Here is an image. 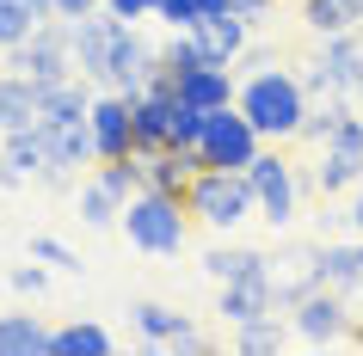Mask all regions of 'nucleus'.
<instances>
[{
    "label": "nucleus",
    "mask_w": 363,
    "mask_h": 356,
    "mask_svg": "<svg viewBox=\"0 0 363 356\" xmlns=\"http://www.w3.org/2000/svg\"><path fill=\"white\" fill-rule=\"evenodd\" d=\"M302 25L308 38H339L363 25V0H302Z\"/></svg>",
    "instance_id": "21"
},
{
    "label": "nucleus",
    "mask_w": 363,
    "mask_h": 356,
    "mask_svg": "<svg viewBox=\"0 0 363 356\" xmlns=\"http://www.w3.org/2000/svg\"><path fill=\"white\" fill-rule=\"evenodd\" d=\"M259 38V25L240 19V13H203V19L191 25V43L203 62H222V68H234V62L247 56V43Z\"/></svg>",
    "instance_id": "15"
},
{
    "label": "nucleus",
    "mask_w": 363,
    "mask_h": 356,
    "mask_svg": "<svg viewBox=\"0 0 363 356\" xmlns=\"http://www.w3.org/2000/svg\"><path fill=\"white\" fill-rule=\"evenodd\" d=\"M38 31V19H31V6L25 0H0V56L13 50V43H25Z\"/></svg>",
    "instance_id": "27"
},
{
    "label": "nucleus",
    "mask_w": 363,
    "mask_h": 356,
    "mask_svg": "<svg viewBox=\"0 0 363 356\" xmlns=\"http://www.w3.org/2000/svg\"><path fill=\"white\" fill-rule=\"evenodd\" d=\"M351 326H357L351 301H345L339 289H326V282H320V289H308V295L289 307V338L308 344V350H333V344H345Z\"/></svg>",
    "instance_id": "9"
},
{
    "label": "nucleus",
    "mask_w": 363,
    "mask_h": 356,
    "mask_svg": "<svg viewBox=\"0 0 363 356\" xmlns=\"http://www.w3.org/2000/svg\"><path fill=\"white\" fill-rule=\"evenodd\" d=\"M216 314L228 319V326L284 314V307H277V289H271V270L259 264V270H247V277H234V282H216Z\"/></svg>",
    "instance_id": "14"
},
{
    "label": "nucleus",
    "mask_w": 363,
    "mask_h": 356,
    "mask_svg": "<svg viewBox=\"0 0 363 356\" xmlns=\"http://www.w3.org/2000/svg\"><path fill=\"white\" fill-rule=\"evenodd\" d=\"M6 282H13V289H19V295H50V270H43V258L38 264H19V270H6Z\"/></svg>",
    "instance_id": "30"
},
{
    "label": "nucleus",
    "mask_w": 363,
    "mask_h": 356,
    "mask_svg": "<svg viewBox=\"0 0 363 356\" xmlns=\"http://www.w3.org/2000/svg\"><path fill=\"white\" fill-rule=\"evenodd\" d=\"M185 209H191V222L210 227V234H234L240 222L259 215V203H252V178H247V172H222V166H203L191 178Z\"/></svg>",
    "instance_id": "6"
},
{
    "label": "nucleus",
    "mask_w": 363,
    "mask_h": 356,
    "mask_svg": "<svg viewBox=\"0 0 363 356\" xmlns=\"http://www.w3.org/2000/svg\"><path fill=\"white\" fill-rule=\"evenodd\" d=\"M74 215H80L86 227H117V215H123V197H117V190L105 185L99 172H86V178L74 185Z\"/></svg>",
    "instance_id": "22"
},
{
    "label": "nucleus",
    "mask_w": 363,
    "mask_h": 356,
    "mask_svg": "<svg viewBox=\"0 0 363 356\" xmlns=\"http://www.w3.org/2000/svg\"><path fill=\"white\" fill-rule=\"evenodd\" d=\"M271 289H277V307H296L308 289H320V240H284L277 252H265Z\"/></svg>",
    "instance_id": "10"
},
{
    "label": "nucleus",
    "mask_w": 363,
    "mask_h": 356,
    "mask_svg": "<svg viewBox=\"0 0 363 356\" xmlns=\"http://www.w3.org/2000/svg\"><path fill=\"white\" fill-rule=\"evenodd\" d=\"M172 93L185 98L191 111H222V105H234L240 80H234V68H222V62H197L185 74H172Z\"/></svg>",
    "instance_id": "17"
},
{
    "label": "nucleus",
    "mask_w": 363,
    "mask_h": 356,
    "mask_svg": "<svg viewBox=\"0 0 363 356\" xmlns=\"http://www.w3.org/2000/svg\"><path fill=\"white\" fill-rule=\"evenodd\" d=\"M105 356L111 350V332L105 326H93V319H68V326H56L50 332V356Z\"/></svg>",
    "instance_id": "23"
},
{
    "label": "nucleus",
    "mask_w": 363,
    "mask_h": 356,
    "mask_svg": "<svg viewBox=\"0 0 363 356\" xmlns=\"http://www.w3.org/2000/svg\"><path fill=\"white\" fill-rule=\"evenodd\" d=\"M0 160H6V166H19L31 185H43V172H50V142H43V123L0 130Z\"/></svg>",
    "instance_id": "19"
},
{
    "label": "nucleus",
    "mask_w": 363,
    "mask_h": 356,
    "mask_svg": "<svg viewBox=\"0 0 363 356\" xmlns=\"http://www.w3.org/2000/svg\"><path fill=\"white\" fill-rule=\"evenodd\" d=\"M296 74H302L308 98H351V105H363V25L357 31H339V38H320L314 50H308L302 62H296Z\"/></svg>",
    "instance_id": "5"
},
{
    "label": "nucleus",
    "mask_w": 363,
    "mask_h": 356,
    "mask_svg": "<svg viewBox=\"0 0 363 356\" xmlns=\"http://www.w3.org/2000/svg\"><path fill=\"white\" fill-rule=\"evenodd\" d=\"M259 6H277V0H259Z\"/></svg>",
    "instance_id": "35"
},
{
    "label": "nucleus",
    "mask_w": 363,
    "mask_h": 356,
    "mask_svg": "<svg viewBox=\"0 0 363 356\" xmlns=\"http://www.w3.org/2000/svg\"><path fill=\"white\" fill-rule=\"evenodd\" d=\"M105 13H117V19L142 25V19H154V0H105Z\"/></svg>",
    "instance_id": "31"
},
{
    "label": "nucleus",
    "mask_w": 363,
    "mask_h": 356,
    "mask_svg": "<svg viewBox=\"0 0 363 356\" xmlns=\"http://www.w3.org/2000/svg\"><path fill=\"white\" fill-rule=\"evenodd\" d=\"M345 222H351V234H363V178H357V190H351V215H345Z\"/></svg>",
    "instance_id": "33"
},
{
    "label": "nucleus",
    "mask_w": 363,
    "mask_h": 356,
    "mask_svg": "<svg viewBox=\"0 0 363 356\" xmlns=\"http://www.w3.org/2000/svg\"><path fill=\"white\" fill-rule=\"evenodd\" d=\"M265 148V135L252 130V117L240 105H222V111H203V130H197V160L222 172H247Z\"/></svg>",
    "instance_id": "7"
},
{
    "label": "nucleus",
    "mask_w": 363,
    "mask_h": 356,
    "mask_svg": "<svg viewBox=\"0 0 363 356\" xmlns=\"http://www.w3.org/2000/svg\"><path fill=\"white\" fill-rule=\"evenodd\" d=\"M123 25H130V19H117V13H105V6H99L93 19H74V25H68V31H74V68L93 80V86H105V74H111V56H117Z\"/></svg>",
    "instance_id": "12"
},
{
    "label": "nucleus",
    "mask_w": 363,
    "mask_h": 356,
    "mask_svg": "<svg viewBox=\"0 0 363 356\" xmlns=\"http://www.w3.org/2000/svg\"><path fill=\"white\" fill-rule=\"evenodd\" d=\"M252 178V203H259V222L271 227V234H284V227H296V215H302V160H296V148H277V142H265L259 148V160L247 166Z\"/></svg>",
    "instance_id": "4"
},
{
    "label": "nucleus",
    "mask_w": 363,
    "mask_h": 356,
    "mask_svg": "<svg viewBox=\"0 0 363 356\" xmlns=\"http://www.w3.org/2000/svg\"><path fill=\"white\" fill-rule=\"evenodd\" d=\"M50 350V332L38 326V314H0V356H38Z\"/></svg>",
    "instance_id": "24"
},
{
    "label": "nucleus",
    "mask_w": 363,
    "mask_h": 356,
    "mask_svg": "<svg viewBox=\"0 0 363 356\" xmlns=\"http://www.w3.org/2000/svg\"><path fill=\"white\" fill-rule=\"evenodd\" d=\"M296 154H302V185H308V197L333 203V197H345V190H357V178H363V117L351 111L339 130L326 135V142L296 148Z\"/></svg>",
    "instance_id": "3"
},
{
    "label": "nucleus",
    "mask_w": 363,
    "mask_h": 356,
    "mask_svg": "<svg viewBox=\"0 0 363 356\" xmlns=\"http://www.w3.org/2000/svg\"><path fill=\"white\" fill-rule=\"evenodd\" d=\"M25 6H31V19H38V25H43V19H56V0H25Z\"/></svg>",
    "instance_id": "34"
},
{
    "label": "nucleus",
    "mask_w": 363,
    "mask_h": 356,
    "mask_svg": "<svg viewBox=\"0 0 363 356\" xmlns=\"http://www.w3.org/2000/svg\"><path fill=\"white\" fill-rule=\"evenodd\" d=\"M25 185H31V178H25L19 166H6V160H0V190H25Z\"/></svg>",
    "instance_id": "32"
},
{
    "label": "nucleus",
    "mask_w": 363,
    "mask_h": 356,
    "mask_svg": "<svg viewBox=\"0 0 363 356\" xmlns=\"http://www.w3.org/2000/svg\"><path fill=\"white\" fill-rule=\"evenodd\" d=\"M135 332L148 344H167V350H210V338L197 332L179 307H167V301H135Z\"/></svg>",
    "instance_id": "16"
},
{
    "label": "nucleus",
    "mask_w": 363,
    "mask_h": 356,
    "mask_svg": "<svg viewBox=\"0 0 363 356\" xmlns=\"http://www.w3.org/2000/svg\"><path fill=\"white\" fill-rule=\"evenodd\" d=\"M38 111H43V80L0 68V130H25V123H38Z\"/></svg>",
    "instance_id": "20"
},
{
    "label": "nucleus",
    "mask_w": 363,
    "mask_h": 356,
    "mask_svg": "<svg viewBox=\"0 0 363 356\" xmlns=\"http://www.w3.org/2000/svg\"><path fill=\"white\" fill-rule=\"evenodd\" d=\"M117 227H123V240H130L135 252H148V258H179L197 222H191V209H185V197H167V190L142 185L130 203H123Z\"/></svg>",
    "instance_id": "2"
},
{
    "label": "nucleus",
    "mask_w": 363,
    "mask_h": 356,
    "mask_svg": "<svg viewBox=\"0 0 363 356\" xmlns=\"http://www.w3.org/2000/svg\"><path fill=\"white\" fill-rule=\"evenodd\" d=\"M31 258H43L50 270H68V277H80V252H74V246H62L56 234H31Z\"/></svg>",
    "instance_id": "28"
},
{
    "label": "nucleus",
    "mask_w": 363,
    "mask_h": 356,
    "mask_svg": "<svg viewBox=\"0 0 363 356\" xmlns=\"http://www.w3.org/2000/svg\"><path fill=\"white\" fill-rule=\"evenodd\" d=\"M259 264H265L259 246H210V252H203V277L234 282V277H247V270H259Z\"/></svg>",
    "instance_id": "25"
},
{
    "label": "nucleus",
    "mask_w": 363,
    "mask_h": 356,
    "mask_svg": "<svg viewBox=\"0 0 363 356\" xmlns=\"http://www.w3.org/2000/svg\"><path fill=\"white\" fill-rule=\"evenodd\" d=\"M154 19L167 25V31H191V25L203 19V6H197V0H154Z\"/></svg>",
    "instance_id": "29"
},
{
    "label": "nucleus",
    "mask_w": 363,
    "mask_h": 356,
    "mask_svg": "<svg viewBox=\"0 0 363 356\" xmlns=\"http://www.w3.org/2000/svg\"><path fill=\"white\" fill-rule=\"evenodd\" d=\"M154 80H160V43L142 38V25H123L105 86H111V93H123V98H135V93H148Z\"/></svg>",
    "instance_id": "11"
},
{
    "label": "nucleus",
    "mask_w": 363,
    "mask_h": 356,
    "mask_svg": "<svg viewBox=\"0 0 363 356\" xmlns=\"http://www.w3.org/2000/svg\"><path fill=\"white\" fill-rule=\"evenodd\" d=\"M93 142L99 160H135V105L111 86L93 93Z\"/></svg>",
    "instance_id": "13"
},
{
    "label": "nucleus",
    "mask_w": 363,
    "mask_h": 356,
    "mask_svg": "<svg viewBox=\"0 0 363 356\" xmlns=\"http://www.w3.org/2000/svg\"><path fill=\"white\" fill-rule=\"evenodd\" d=\"M135 160H142V185H148V190H167V197H185L191 178L203 172L197 148H154V154H135Z\"/></svg>",
    "instance_id": "18"
},
{
    "label": "nucleus",
    "mask_w": 363,
    "mask_h": 356,
    "mask_svg": "<svg viewBox=\"0 0 363 356\" xmlns=\"http://www.w3.org/2000/svg\"><path fill=\"white\" fill-rule=\"evenodd\" d=\"M0 68H6V74H31V80H68V74H80V68H74V31H68V19H43L25 43L6 50Z\"/></svg>",
    "instance_id": "8"
},
{
    "label": "nucleus",
    "mask_w": 363,
    "mask_h": 356,
    "mask_svg": "<svg viewBox=\"0 0 363 356\" xmlns=\"http://www.w3.org/2000/svg\"><path fill=\"white\" fill-rule=\"evenodd\" d=\"M234 105L252 117V130L265 135V142H277V148H289L296 135H302V117H308V86L296 68H284V62H271V68H259V74L240 80V93H234Z\"/></svg>",
    "instance_id": "1"
},
{
    "label": "nucleus",
    "mask_w": 363,
    "mask_h": 356,
    "mask_svg": "<svg viewBox=\"0 0 363 356\" xmlns=\"http://www.w3.org/2000/svg\"><path fill=\"white\" fill-rule=\"evenodd\" d=\"M284 344H289V326H277V314L234 326V350H247V356H271V350H284Z\"/></svg>",
    "instance_id": "26"
}]
</instances>
